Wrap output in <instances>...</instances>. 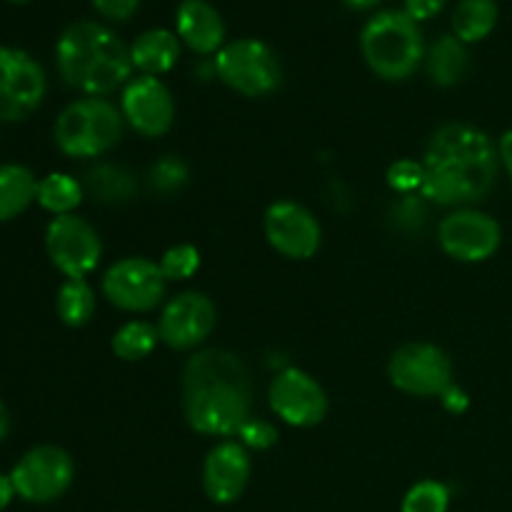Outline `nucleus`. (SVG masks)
Segmentation results:
<instances>
[{"label": "nucleus", "instance_id": "nucleus-1", "mask_svg": "<svg viewBox=\"0 0 512 512\" xmlns=\"http://www.w3.org/2000/svg\"><path fill=\"white\" fill-rule=\"evenodd\" d=\"M500 170L498 145L468 123L440 125L423 155V198L445 208H470L488 198Z\"/></svg>", "mask_w": 512, "mask_h": 512}, {"label": "nucleus", "instance_id": "nucleus-2", "mask_svg": "<svg viewBox=\"0 0 512 512\" xmlns=\"http://www.w3.org/2000/svg\"><path fill=\"white\" fill-rule=\"evenodd\" d=\"M180 393L190 428L213 438L238 435L253 408L250 370L230 350L208 348L190 355L183 368Z\"/></svg>", "mask_w": 512, "mask_h": 512}, {"label": "nucleus", "instance_id": "nucleus-3", "mask_svg": "<svg viewBox=\"0 0 512 512\" xmlns=\"http://www.w3.org/2000/svg\"><path fill=\"white\" fill-rule=\"evenodd\" d=\"M55 65L68 88L88 98H103L130 83V45L108 25L83 20L63 30L55 45Z\"/></svg>", "mask_w": 512, "mask_h": 512}, {"label": "nucleus", "instance_id": "nucleus-4", "mask_svg": "<svg viewBox=\"0 0 512 512\" xmlns=\"http://www.w3.org/2000/svg\"><path fill=\"white\" fill-rule=\"evenodd\" d=\"M360 50L378 78L398 83L408 80L425 60L420 25L405 10H380L360 33Z\"/></svg>", "mask_w": 512, "mask_h": 512}, {"label": "nucleus", "instance_id": "nucleus-5", "mask_svg": "<svg viewBox=\"0 0 512 512\" xmlns=\"http://www.w3.org/2000/svg\"><path fill=\"white\" fill-rule=\"evenodd\" d=\"M123 113L105 98L73 100L55 120V145L68 158H98L123 138Z\"/></svg>", "mask_w": 512, "mask_h": 512}, {"label": "nucleus", "instance_id": "nucleus-6", "mask_svg": "<svg viewBox=\"0 0 512 512\" xmlns=\"http://www.w3.org/2000/svg\"><path fill=\"white\" fill-rule=\"evenodd\" d=\"M215 75L245 98H263L283 83V68L268 43L258 38H240L225 43L215 55Z\"/></svg>", "mask_w": 512, "mask_h": 512}, {"label": "nucleus", "instance_id": "nucleus-7", "mask_svg": "<svg viewBox=\"0 0 512 512\" xmlns=\"http://www.w3.org/2000/svg\"><path fill=\"white\" fill-rule=\"evenodd\" d=\"M390 383L415 398H440L453 385V360L433 343H405L390 355Z\"/></svg>", "mask_w": 512, "mask_h": 512}, {"label": "nucleus", "instance_id": "nucleus-8", "mask_svg": "<svg viewBox=\"0 0 512 512\" xmlns=\"http://www.w3.org/2000/svg\"><path fill=\"white\" fill-rule=\"evenodd\" d=\"M75 478V463L58 445H38L30 448L15 463L10 480L18 498L25 503L45 505L63 498Z\"/></svg>", "mask_w": 512, "mask_h": 512}, {"label": "nucleus", "instance_id": "nucleus-9", "mask_svg": "<svg viewBox=\"0 0 512 512\" xmlns=\"http://www.w3.org/2000/svg\"><path fill=\"white\" fill-rule=\"evenodd\" d=\"M48 93V78L30 53L0 45V120L30 118Z\"/></svg>", "mask_w": 512, "mask_h": 512}, {"label": "nucleus", "instance_id": "nucleus-10", "mask_svg": "<svg viewBox=\"0 0 512 512\" xmlns=\"http://www.w3.org/2000/svg\"><path fill=\"white\" fill-rule=\"evenodd\" d=\"M163 270L148 258H123L103 275V295L110 305L125 313H150L165 298Z\"/></svg>", "mask_w": 512, "mask_h": 512}, {"label": "nucleus", "instance_id": "nucleus-11", "mask_svg": "<svg viewBox=\"0 0 512 512\" xmlns=\"http://www.w3.org/2000/svg\"><path fill=\"white\" fill-rule=\"evenodd\" d=\"M48 258L68 280L93 273L103 255V240L98 230L78 215H58L45 230Z\"/></svg>", "mask_w": 512, "mask_h": 512}, {"label": "nucleus", "instance_id": "nucleus-12", "mask_svg": "<svg viewBox=\"0 0 512 512\" xmlns=\"http://www.w3.org/2000/svg\"><path fill=\"white\" fill-rule=\"evenodd\" d=\"M440 248L460 263H483L493 258L503 240V228L493 215L475 208H458L438 225Z\"/></svg>", "mask_w": 512, "mask_h": 512}, {"label": "nucleus", "instance_id": "nucleus-13", "mask_svg": "<svg viewBox=\"0 0 512 512\" xmlns=\"http://www.w3.org/2000/svg\"><path fill=\"white\" fill-rule=\"evenodd\" d=\"M215 323H218V310L213 300L198 290H185L173 295L160 310V343L173 350H193L210 338Z\"/></svg>", "mask_w": 512, "mask_h": 512}, {"label": "nucleus", "instance_id": "nucleus-14", "mask_svg": "<svg viewBox=\"0 0 512 512\" xmlns=\"http://www.w3.org/2000/svg\"><path fill=\"white\" fill-rule=\"evenodd\" d=\"M268 400L273 413L293 428H313L328 415L323 385L300 368L280 370L270 383Z\"/></svg>", "mask_w": 512, "mask_h": 512}, {"label": "nucleus", "instance_id": "nucleus-15", "mask_svg": "<svg viewBox=\"0 0 512 512\" xmlns=\"http://www.w3.org/2000/svg\"><path fill=\"white\" fill-rule=\"evenodd\" d=\"M263 225L270 248L288 260H310L323 243L318 218L295 200H278L270 205Z\"/></svg>", "mask_w": 512, "mask_h": 512}, {"label": "nucleus", "instance_id": "nucleus-16", "mask_svg": "<svg viewBox=\"0 0 512 512\" xmlns=\"http://www.w3.org/2000/svg\"><path fill=\"white\" fill-rule=\"evenodd\" d=\"M120 113L135 133L145 135V138H160L173 128V93L163 80L153 78V75L130 78V83L123 88V98H120Z\"/></svg>", "mask_w": 512, "mask_h": 512}, {"label": "nucleus", "instance_id": "nucleus-17", "mask_svg": "<svg viewBox=\"0 0 512 512\" xmlns=\"http://www.w3.org/2000/svg\"><path fill=\"white\" fill-rule=\"evenodd\" d=\"M250 455L238 440H223L203 463V490L213 503L230 505L245 493L250 480Z\"/></svg>", "mask_w": 512, "mask_h": 512}, {"label": "nucleus", "instance_id": "nucleus-18", "mask_svg": "<svg viewBox=\"0 0 512 512\" xmlns=\"http://www.w3.org/2000/svg\"><path fill=\"white\" fill-rule=\"evenodd\" d=\"M180 43L198 55H218L225 45L223 15L208 0H183L175 13Z\"/></svg>", "mask_w": 512, "mask_h": 512}, {"label": "nucleus", "instance_id": "nucleus-19", "mask_svg": "<svg viewBox=\"0 0 512 512\" xmlns=\"http://www.w3.org/2000/svg\"><path fill=\"white\" fill-rule=\"evenodd\" d=\"M130 60H133V68H138L143 75L158 78V75L170 73L180 60L178 33L168 28L145 30L130 43Z\"/></svg>", "mask_w": 512, "mask_h": 512}, {"label": "nucleus", "instance_id": "nucleus-20", "mask_svg": "<svg viewBox=\"0 0 512 512\" xmlns=\"http://www.w3.org/2000/svg\"><path fill=\"white\" fill-rule=\"evenodd\" d=\"M425 70H428L430 80L435 85L453 88L470 70L468 45L460 38H455V35H443L425 53Z\"/></svg>", "mask_w": 512, "mask_h": 512}, {"label": "nucleus", "instance_id": "nucleus-21", "mask_svg": "<svg viewBox=\"0 0 512 512\" xmlns=\"http://www.w3.org/2000/svg\"><path fill=\"white\" fill-rule=\"evenodd\" d=\"M38 200V178L18 163L0 165V223L15 220Z\"/></svg>", "mask_w": 512, "mask_h": 512}, {"label": "nucleus", "instance_id": "nucleus-22", "mask_svg": "<svg viewBox=\"0 0 512 512\" xmlns=\"http://www.w3.org/2000/svg\"><path fill=\"white\" fill-rule=\"evenodd\" d=\"M85 193L93 195L95 200L108 205H118V203H128L130 198L138 190V183H135V175L130 170H125L123 165H95L85 173V183H83Z\"/></svg>", "mask_w": 512, "mask_h": 512}, {"label": "nucleus", "instance_id": "nucleus-23", "mask_svg": "<svg viewBox=\"0 0 512 512\" xmlns=\"http://www.w3.org/2000/svg\"><path fill=\"white\" fill-rule=\"evenodd\" d=\"M498 25L495 0H460L453 13V35L468 43H480Z\"/></svg>", "mask_w": 512, "mask_h": 512}, {"label": "nucleus", "instance_id": "nucleus-24", "mask_svg": "<svg viewBox=\"0 0 512 512\" xmlns=\"http://www.w3.org/2000/svg\"><path fill=\"white\" fill-rule=\"evenodd\" d=\"M85 188L78 178L68 173H48L38 180V200L35 203L43 210L58 215H73V210L83 203Z\"/></svg>", "mask_w": 512, "mask_h": 512}, {"label": "nucleus", "instance_id": "nucleus-25", "mask_svg": "<svg viewBox=\"0 0 512 512\" xmlns=\"http://www.w3.org/2000/svg\"><path fill=\"white\" fill-rule=\"evenodd\" d=\"M95 290L90 288V283L85 278H73L65 280L58 290V298H55V308H58V318L63 320L70 328H83L93 320L95 315Z\"/></svg>", "mask_w": 512, "mask_h": 512}, {"label": "nucleus", "instance_id": "nucleus-26", "mask_svg": "<svg viewBox=\"0 0 512 512\" xmlns=\"http://www.w3.org/2000/svg\"><path fill=\"white\" fill-rule=\"evenodd\" d=\"M158 343V325L148 323V320H130L123 328H118V333L110 340L113 353L118 355L120 360H128V363L148 358V355L158 348Z\"/></svg>", "mask_w": 512, "mask_h": 512}, {"label": "nucleus", "instance_id": "nucleus-27", "mask_svg": "<svg viewBox=\"0 0 512 512\" xmlns=\"http://www.w3.org/2000/svg\"><path fill=\"white\" fill-rule=\"evenodd\" d=\"M450 490L438 480H420L405 493L400 512H448Z\"/></svg>", "mask_w": 512, "mask_h": 512}, {"label": "nucleus", "instance_id": "nucleus-28", "mask_svg": "<svg viewBox=\"0 0 512 512\" xmlns=\"http://www.w3.org/2000/svg\"><path fill=\"white\" fill-rule=\"evenodd\" d=\"M160 270H163L165 280H188L198 273L200 268V253L195 245L180 243L173 245L160 258Z\"/></svg>", "mask_w": 512, "mask_h": 512}, {"label": "nucleus", "instance_id": "nucleus-29", "mask_svg": "<svg viewBox=\"0 0 512 512\" xmlns=\"http://www.w3.org/2000/svg\"><path fill=\"white\" fill-rule=\"evenodd\" d=\"M185 183H188V168H185V163L178 155H165L163 160H158L150 168V185L158 193H175Z\"/></svg>", "mask_w": 512, "mask_h": 512}, {"label": "nucleus", "instance_id": "nucleus-30", "mask_svg": "<svg viewBox=\"0 0 512 512\" xmlns=\"http://www.w3.org/2000/svg\"><path fill=\"white\" fill-rule=\"evenodd\" d=\"M423 178V160L403 158L390 165L388 170L390 188L400 195H413L415 190H423Z\"/></svg>", "mask_w": 512, "mask_h": 512}, {"label": "nucleus", "instance_id": "nucleus-31", "mask_svg": "<svg viewBox=\"0 0 512 512\" xmlns=\"http://www.w3.org/2000/svg\"><path fill=\"white\" fill-rule=\"evenodd\" d=\"M235 438H238V443L245 445L248 450H270L278 443V428H275L273 423H268V420L253 418V415H250Z\"/></svg>", "mask_w": 512, "mask_h": 512}, {"label": "nucleus", "instance_id": "nucleus-32", "mask_svg": "<svg viewBox=\"0 0 512 512\" xmlns=\"http://www.w3.org/2000/svg\"><path fill=\"white\" fill-rule=\"evenodd\" d=\"M393 218L395 223H398V228H423L425 220H428V210H425L423 198H418V195H403V198L398 200V205H395Z\"/></svg>", "mask_w": 512, "mask_h": 512}, {"label": "nucleus", "instance_id": "nucleus-33", "mask_svg": "<svg viewBox=\"0 0 512 512\" xmlns=\"http://www.w3.org/2000/svg\"><path fill=\"white\" fill-rule=\"evenodd\" d=\"M90 3H93V8L98 10L103 18L123 23V20L133 18L135 10H138V5H140V0H90Z\"/></svg>", "mask_w": 512, "mask_h": 512}, {"label": "nucleus", "instance_id": "nucleus-34", "mask_svg": "<svg viewBox=\"0 0 512 512\" xmlns=\"http://www.w3.org/2000/svg\"><path fill=\"white\" fill-rule=\"evenodd\" d=\"M448 0H405V13L415 20V23H423V20L435 18L440 10L445 8Z\"/></svg>", "mask_w": 512, "mask_h": 512}, {"label": "nucleus", "instance_id": "nucleus-35", "mask_svg": "<svg viewBox=\"0 0 512 512\" xmlns=\"http://www.w3.org/2000/svg\"><path fill=\"white\" fill-rule=\"evenodd\" d=\"M440 400H443V405L450 413H463V410L468 408V395H465V390H460L455 383L440 395Z\"/></svg>", "mask_w": 512, "mask_h": 512}, {"label": "nucleus", "instance_id": "nucleus-36", "mask_svg": "<svg viewBox=\"0 0 512 512\" xmlns=\"http://www.w3.org/2000/svg\"><path fill=\"white\" fill-rule=\"evenodd\" d=\"M498 153H500V165H503L505 173H508V178L512 180V128L505 130L503 138H500Z\"/></svg>", "mask_w": 512, "mask_h": 512}, {"label": "nucleus", "instance_id": "nucleus-37", "mask_svg": "<svg viewBox=\"0 0 512 512\" xmlns=\"http://www.w3.org/2000/svg\"><path fill=\"white\" fill-rule=\"evenodd\" d=\"M13 498H15L13 480H10V475L0 473V512H3L10 503H13Z\"/></svg>", "mask_w": 512, "mask_h": 512}, {"label": "nucleus", "instance_id": "nucleus-38", "mask_svg": "<svg viewBox=\"0 0 512 512\" xmlns=\"http://www.w3.org/2000/svg\"><path fill=\"white\" fill-rule=\"evenodd\" d=\"M8 433H10V415H8V408L3 405V400H0V443L8 438Z\"/></svg>", "mask_w": 512, "mask_h": 512}, {"label": "nucleus", "instance_id": "nucleus-39", "mask_svg": "<svg viewBox=\"0 0 512 512\" xmlns=\"http://www.w3.org/2000/svg\"><path fill=\"white\" fill-rule=\"evenodd\" d=\"M343 3L353 10H370L383 3V0H343Z\"/></svg>", "mask_w": 512, "mask_h": 512}, {"label": "nucleus", "instance_id": "nucleus-40", "mask_svg": "<svg viewBox=\"0 0 512 512\" xmlns=\"http://www.w3.org/2000/svg\"><path fill=\"white\" fill-rule=\"evenodd\" d=\"M10 3H28V0H10Z\"/></svg>", "mask_w": 512, "mask_h": 512}]
</instances>
